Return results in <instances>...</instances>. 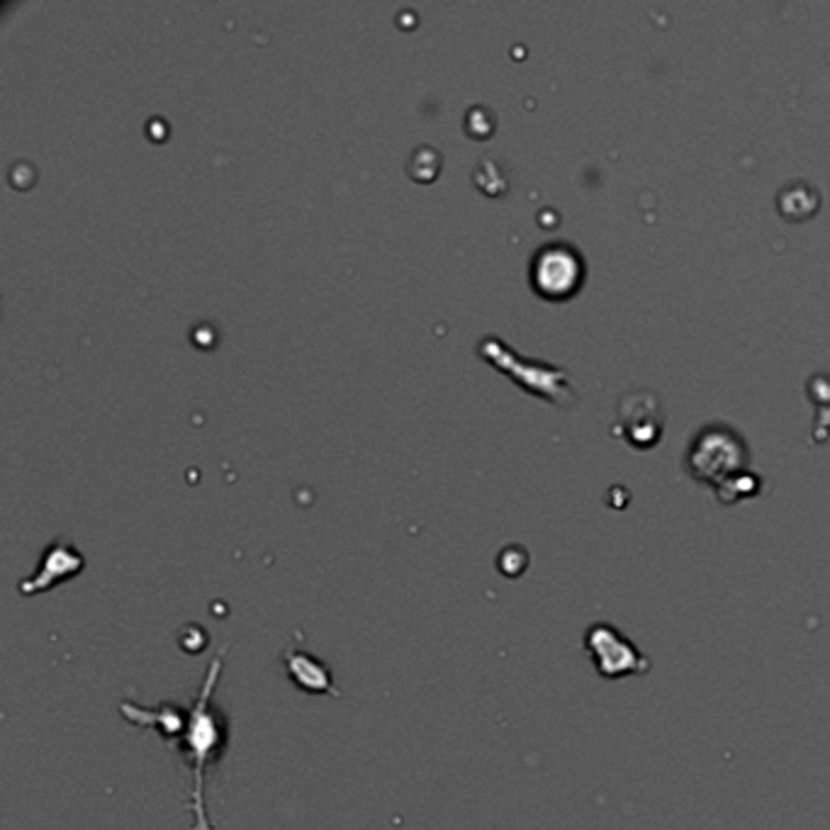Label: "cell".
Returning <instances> with one entry per match:
<instances>
[{
    "label": "cell",
    "instance_id": "cell-1",
    "mask_svg": "<svg viewBox=\"0 0 830 830\" xmlns=\"http://www.w3.org/2000/svg\"><path fill=\"white\" fill-rule=\"evenodd\" d=\"M222 663H224V650H222L217 660L210 663L207 677L203 682V689L195 697L191 706V718H188V728L183 731V736L175 740V746L181 747V753L188 762H191L193 772V792H191V811L195 815L193 821V830H217L210 823L205 814V767L210 762H214L220 757L224 740H227V724L217 708H212L210 699H212L214 685L220 679Z\"/></svg>",
    "mask_w": 830,
    "mask_h": 830
},
{
    "label": "cell",
    "instance_id": "cell-2",
    "mask_svg": "<svg viewBox=\"0 0 830 830\" xmlns=\"http://www.w3.org/2000/svg\"><path fill=\"white\" fill-rule=\"evenodd\" d=\"M578 256L563 246H548L533 261V282L548 298L570 295V290L578 285Z\"/></svg>",
    "mask_w": 830,
    "mask_h": 830
},
{
    "label": "cell",
    "instance_id": "cell-3",
    "mask_svg": "<svg viewBox=\"0 0 830 830\" xmlns=\"http://www.w3.org/2000/svg\"><path fill=\"white\" fill-rule=\"evenodd\" d=\"M84 568V558L81 553H76L69 546H62V543H54L52 548L44 553V563L35 572V578L25 579L20 589H23L25 595H37L42 589H49L56 582H64V579H71L74 575H78Z\"/></svg>",
    "mask_w": 830,
    "mask_h": 830
},
{
    "label": "cell",
    "instance_id": "cell-4",
    "mask_svg": "<svg viewBox=\"0 0 830 830\" xmlns=\"http://www.w3.org/2000/svg\"><path fill=\"white\" fill-rule=\"evenodd\" d=\"M288 677L307 694H329L334 692V677L327 665H321L317 657L307 656L302 650H290L285 656Z\"/></svg>",
    "mask_w": 830,
    "mask_h": 830
}]
</instances>
